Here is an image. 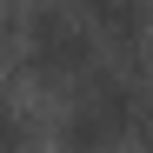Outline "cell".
I'll list each match as a JSON object with an SVG mask.
<instances>
[{
    "label": "cell",
    "mask_w": 153,
    "mask_h": 153,
    "mask_svg": "<svg viewBox=\"0 0 153 153\" xmlns=\"http://www.w3.org/2000/svg\"><path fill=\"white\" fill-rule=\"evenodd\" d=\"M146 113H153V93L133 80V73L93 67L87 80L73 87V107L60 120V140H67V153H120L146 126Z\"/></svg>",
    "instance_id": "6da1fadb"
},
{
    "label": "cell",
    "mask_w": 153,
    "mask_h": 153,
    "mask_svg": "<svg viewBox=\"0 0 153 153\" xmlns=\"http://www.w3.org/2000/svg\"><path fill=\"white\" fill-rule=\"evenodd\" d=\"M27 60L40 80H73L80 87L87 73L100 67L93 53V27L80 20V7H67V0H40L27 13Z\"/></svg>",
    "instance_id": "7a4b0ae2"
},
{
    "label": "cell",
    "mask_w": 153,
    "mask_h": 153,
    "mask_svg": "<svg viewBox=\"0 0 153 153\" xmlns=\"http://www.w3.org/2000/svg\"><path fill=\"white\" fill-rule=\"evenodd\" d=\"M73 7H80V20L100 40H113V47H140L153 33V0H73Z\"/></svg>",
    "instance_id": "3957f363"
},
{
    "label": "cell",
    "mask_w": 153,
    "mask_h": 153,
    "mask_svg": "<svg viewBox=\"0 0 153 153\" xmlns=\"http://www.w3.org/2000/svg\"><path fill=\"white\" fill-rule=\"evenodd\" d=\"M33 133H27V120H20V107H7L0 100V153H27Z\"/></svg>",
    "instance_id": "277c9868"
}]
</instances>
